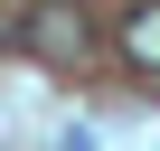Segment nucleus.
Masks as SVG:
<instances>
[{"instance_id": "nucleus-1", "label": "nucleus", "mask_w": 160, "mask_h": 151, "mask_svg": "<svg viewBox=\"0 0 160 151\" xmlns=\"http://www.w3.org/2000/svg\"><path fill=\"white\" fill-rule=\"evenodd\" d=\"M10 47L38 57V66H75V57L94 47V29H85V10H66V0H38V10L10 19Z\"/></svg>"}, {"instance_id": "nucleus-2", "label": "nucleus", "mask_w": 160, "mask_h": 151, "mask_svg": "<svg viewBox=\"0 0 160 151\" xmlns=\"http://www.w3.org/2000/svg\"><path fill=\"white\" fill-rule=\"evenodd\" d=\"M122 57H132L141 76H160V0H141V10L122 19Z\"/></svg>"}]
</instances>
